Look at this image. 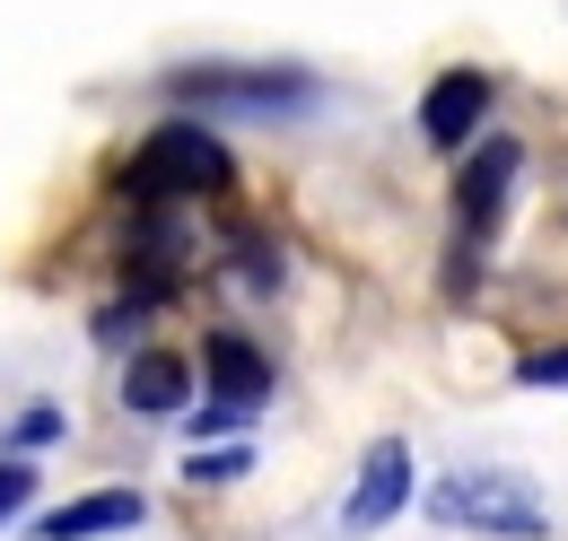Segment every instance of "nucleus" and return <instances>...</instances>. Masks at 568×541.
Returning a JSON list of instances; mask_svg holds the SVG:
<instances>
[{
  "mask_svg": "<svg viewBox=\"0 0 568 541\" xmlns=\"http://www.w3.org/2000/svg\"><path fill=\"white\" fill-rule=\"evenodd\" d=\"M36 498V463H0V516H18Z\"/></svg>",
  "mask_w": 568,
  "mask_h": 541,
  "instance_id": "9b49d317",
  "label": "nucleus"
},
{
  "mask_svg": "<svg viewBox=\"0 0 568 541\" xmlns=\"http://www.w3.org/2000/svg\"><path fill=\"white\" fill-rule=\"evenodd\" d=\"M184 472H193V480H236V472H245V446H227V455H193Z\"/></svg>",
  "mask_w": 568,
  "mask_h": 541,
  "instance_id": "f8f14e48",
  "label": "nucleus"
},
{
  "mask_svg": "<svg viewBox=\"0 0 568 541\" xmlns=\"http://www.w3.org/2000/svg\"><path fill=\"white\" fill-rule=\"evenodd\" d=\"M516 385H560V394H568V340H560V349H534V358H516Z\"/></svg>",
  "mask_w": 568,
  "mask_h": 541,
  "instance_id": "9d476101",
  "label": "nucleus"
},
{
  "mask_svg": "<svg viewBox=\"0 0 568 541\" xmlns=\"http://www.w3.org/2000/svg\"><path fill=\"white\" fill-rule=\"evenodd\" d=\"M481 114H490V79H481V70H446V79H428L420 132L437 140V149H464V140L481 132Z\"/></svg>",
  "mask_w": 568,
  "mask_h": 541,
  "instance_id": "423d86ee",
  "label": "nucleus"
},
{
  "mask_svg": "<svg viewBox=\"0 0 568 541\" xmlns=\"http://www.w3.org/2000/svg\"><path fill=\"white\" fill-rule=\"evenodd\" d=\"M516 175H525V149H516V140H481V157L455 175V227H464V245L498 227V210H507V184H516Z\"/></svg>",
  "mask_w": 568,
  "mask_h": 541,
  "instance_id": "39448f33",
  "label": "nucleus"
},
{
  "mask_svg": "<svg viewBox=\"0 0 568 541\" xmlns=\"http://www.w3.org/2000/svg\"><path fill=\"white\" fill-rule=\"evenodd\" d=\"M202 358H211V394H219L227 410L272 402V367H263V358H254L236 333H211V349H202Z\"/></svg>",
  "mask_w": 568,
  "mask_h": 541,
  "instance_id": "6e6552de",
  "label": "nucleus"
},
{
  "mask_svg": "<svg viewBox=\"0 0 568 541\" xmlns=\"http://www.w3.org/2000/svg\"><path fill=\"white\" fill-rule=\"evenodd\" d=\"M166 88L184 105H245V114H306L315 105L306 70H175Z\"/></svg>",
  "mask_w": 568,
  "mask_h": 541,
  "instance_id": "7ed1b4c3",
  "label": "nucleus"
},
{
  "mask_svg": "<svg viewBox=\"0 0 568 541\" xmlns=\"http://www.w3.org/2000/svg\"><path fill=\"white\" fill-rule=\"evenodd\" d=\"M123 184L141 193V202H184V193H227L236 184V157L219 149L202 123H158L141 140V157L123 166Z\"/></svg>",
  "mask_w": 568,
  "mask_h": 541,
  "instance_id": "f03ea898",
  "label": "nucleus"
},
{
  "mask_svg": "<svg viewBox=\"0 0 568 541\" xmlns=\"http://www.w3.org/2000/svg\"><path fill=\"white\" fill-rule=\"evenodd\" d=\"M403 507H412V446H403V437H376L367 463H358L351 507H342V533H376V524H394Z\"/></svg>",
  "mask_w": 568,
  "mask_h": 541,
  "instance_id": "20e7f679",
  "label": "nucleus"
},
{
  "mask_svg": "<svg viewBox=\"0 0 568 541\" xmlns=\"http://www.w3.org/2000/svg\"><path fill=\"white\" fill-rule=\"evenodd\" d=\"M428 516L455 524V533H498V541H542V533H551L542 498H534L516 472H498V463L446 472V480H437V498H428Z\"/></svg>",
  "mask_w": 568,
  "mask_h": 541,
  "instance_id": "f257e3e1",
  "label": "nucleus"
},
{
  "mask_svg": "<svg viewBox=\"0 0 568 541\" xmlns=\"http://www.w3.org/2000/svg\"><path fill=\"white\" fill-rule=\"evenodd\" d=\"M184 394H193V367H184L175 349H141V358H132V376H123V402L149 410V419L184 410Z\"/></svg>",
  "mask_w": 568,
  "mask_h": 541,
  "instance_id": "1a4fd4ad",
  "label": "nucleus"
},
{
  "mask_svg": "<svg viewBox=\"0 0 568 541\" xmlns=\"http://www.w3.org/2000/svg\"><path fill=\"white\" fill-rule=\"evenodd\" d=\"M18 437H27V446H44V437H62V410H27V419H18Z\"/></svg>",
  "mask_w": 568,
  "mask_h": 541,
  "instance_id": "ddd939ff",
  "label": "nucleus"
},
{
  "mask_svg": "<svg viewBox=\"0 0 568 541\" xmlns=\"http://www.w3.org/2000/svg\"><path fill=\"white\" fill-rule=\"evenodd\" d=\"M132 524H141V489H97V498L53 507L36 533L44 541H97V533H132Z\"/></svg>",
  "mask_w": 568,
  "mask_h": 541,
  "instance_id": "0eeeda50",
  "label": "nucleus"
}]
</instances>
